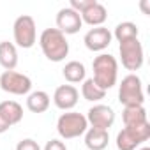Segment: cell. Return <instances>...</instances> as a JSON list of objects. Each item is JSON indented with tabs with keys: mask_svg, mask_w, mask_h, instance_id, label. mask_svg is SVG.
<instances>
[{
	"mask_svg": "<svg viewBox=\"0 0 150 150\" xmlns=\"http://www.w3.org/2000/svg\"><path fill=\"white\" fill-rule=\"evenodd\" d=\"M92 69H94V78L92 80L104 92L117 85V80H118V62H117V58L113 55H110V53L97 55L94 58V62H92Z\"/></svg>",
	"mask_w": 150,
	"mask_h": 150,
	"instance_id": "1",
	"label": "cell"
},
{
	"mask_svg": "<svg viewBox=\"0 0 150 150\" xmlns=\"http://www.w3.org/2000/svg\"><path fill=\"white\" fill-rule=\"evenodd\" d=\"M39 46L50 62H62L69 55V41L58 28H46L39 37Z\"/></svg>",
	"mask_w": 150,
	"mask_h": 150,
	"instance_id": "2",
	"label": "cell"
},
{
	"mask_svg": "<svg viewBox=\"0 0 150 150\" xmlns=\"http://www.w3.org/2000/svg\"><path fill=\"white\" fill-rule=\"evenodd\" d=\"M88 122L87 117L78 111H65L57 120V131L62 139H74L87 132Z\"/></svg>",
	"mask_w": 150,
	"mask_h": 150,
	"instance_id": "3",
	"label": "cell"
},
{
	"mask_svg": "<svg viewBox=\"0 0 150 150\" xmlns=\"http://www.w3.org/2000/svg\"><path fill=\"white\" fill-rule=\"evenodd\" d=\"M118 101L120 104L125 106H143L145 103V94L141 87V80L138 74H127L125 78H122L118 85Z\"/></svg>",
	"mask_w": 150,
	"mask_h": 150,
	"instance_id": "4",
	"label": "cell"
},
{
	"mask_svg": "<svg viewBox=\"0 0 150 150\" xmlns=\"http://www.w3.org/2000/svg\"><path fill=\"white\" fill-rule=\"evenodd\" d=\"M13 35H14V42L16 46L28 50L35 44L37 41V28H35V21L32 16L23 14L20 18H16L14 25H13Z\"/></svg>",
	"mask_w": 150,
	"mask_h": 150,
	"instance_id": "5",
	"label": "cell"
},
{
	"mask_svg": "<svg viewBox=\"0 0 150 150\" xmlns=\"http://www.w3.org/2000/svg\"><path fill=\"white\" fill-rule=\"evenodd\" d=\"M150 138V124L136 125V127H124L117 134V148L118 150H136L141 143Z\"/></svg>",
	"mask_w": 150,
	"mask_h": 150,
	"instance_id": "6",
	"label": "cell"
},
{
	"mask_svg": "<svg viewBox=\"0 0 150 150\" xmlns=\"http://www.w3.org/2000/svg\"><path fill=\"white\" fill-rule=\"evenodd\" d=\"M0 88L13 96H27L32 90V80L16 71H4L0 76Z\"/></svg>",
	"mask_w": 150,
	"mask_h": 150,
	"instance_id": "7",
	"label": "cell"
},
{
	"mask_svg": "<svg viewBox=\"0 0 150 150\" xmlns=\"http://www.w3.org/2000/svg\"><path fill=\"white\" fill-rule=\"evenodd\" d=\"M118 51H120V60L122 65L127 71H138L143 65V46L139 39H131L118 42Z\"/></svg>",
	"mask_w": 150,
	"mask_h": 150,
	"instance_id": "8",
	"label": "cell"
},
{
	"mask_svg": "<svg viewBox=\"0 0 150 150\" xmlns=\"http://www.w3.org/2000/svg\"><path fill=\"white\" fill-rule=\"evenodd\" d=\"M87 122L94 127V129H103L108 131L113 124H115V111L111 106L106 104H94L88 113H87Z\"/></svg>",
	"mask_w": 150,
	"mask_h": 150,
	"instance_id": "9",
	"label": "cell"
},
{
	"mask_svg": "<svg viewBox=\"0 0 150 150\" xmlns=\"http://www.w3.org/2000/svg\"><path fill=\"white\" fill-rule=\"evenodd\" d=\"M83 27L81 16L72 11L71 7H62L57 13V28L64 34V35H72V34H78Z\"/></svg>",
	"mask_w": 150,
	"mask_h": 150,
	"instance_id": "10",
	"label": "cell"
},
{
	"mask_svg": "<svg viewBox=\"0 0 150 150\" xmlns=\"http://www.w3.org/2000/svg\"><path fill=\"white\" fill-rule=\"evenodd\" d=\"M111 39H113V35L106 27H94L85 34L83 42H85L87 50H90V51H104L111 44Z\"/></svg>",
	"mask_w": 150,
	"mask_h": 150,
	"instance_id": "11",
	"label": "cell"
},
{
	"mask_svg": "<svg viewBox=\"0 0 150 150\" xmlns=\"http://www.w3.org/2000/svg\"><path fill=\"white\" fill-rule=\"evenodd\" d=\"M78 99H80V92L74 85H60L53 94V103L62 111H71L78 104Z\"/></svg>",
	"mask_w": 150,
	"mask_h": 150,
	"instance_id": "12",
	"label": "cell"
},
{
	"mask_svg": "<svg viewBox=\"0 0 150 150\" xmlns=\"http://www.w3.org/2000/svg\"><path fill=\"white\" fill-rule=\"evenodd\" d=\"M81 21L90 25V27H103V23L108 20V11L103 4L94 2L90 7H87L81 14Z\"/></svg>",
	"mask_w": 150,
	"mask_h": 150,
	"instance_id": "13",
	"label": "cell"
},
{
	"mask_svg": "<svg viewBox=\"0 0 150 150\" xmlns=\"http://www.w3.org/2000/svg\"><path fill=\"white\" fill-rule=\"evenodd\" d=\"M110 143V132L103 129L88 127L85 132V146L88 150H104Z\"/></svg>",
	"mask_w": 150,
	"mask_h": 150,
	"instance_id": "14",
	"label": "cell"
},
{
	"mask_svg": "<svg viewBox=\"0 0 150 150\" xmlns=\"http://www.w3.org/2000/svg\"><path fill=\"white\" fill-rule=\"evenodd\" d=\"M0 117H2L11 127L20 124L23 118V108L16 101H2L0 103Z\"/></svg>",
	"mask_w": 150,
	"mask_h": 150,
	"instance_id": "15",
	"label": "cell"
},
{
	"mask_svg": "<svg viewBox=\"0 0 150 150\" xmlns=\"http://www.w3.org/2000/svg\"><path fill=\"white\" fill-rule=\"evenodd\" d=\"M122 120L125 127H136L143 125L148 122L146 118V110L143 106H125L122 111Z\"/></svg>",
	"mask_w": 150,
	"mask_h": 150,
	"instance_id": "16",
	"label": "cell"
},
{
	"mask_svg": "<svg viewBox=\"0 0 150 150\" xmlns=\"http://www.w3.org/2000/svg\"><path fill=\"white\" fill-rule=\"evenodd\" d=\"M0 65H2L6 71H14V67L18 65L16 44H13L9 41H2V42H0Z\"/></svg>",
	"mask_w": 150,
	"mask_h": 150,
	"instance_id": "17",
	"label": "cell"
},
{
	"mask_svg": "<svg viewBox=\"0 0 150 150\" xmlns=\"http://www.w3.org/2000/svg\"><path fill=\"white\" fill-rule=\"evenodd\" d=\"M50 96L44 92V90H35V92H30L28 97H27V108L28 111L32 113H44L48 108H50Z\"/></svg>",
	"mask_w": 150,
	"mask_h": 150,
	"instance_id": "18",
	"label": "cell"
},
{
	"mask_svg": "<svg viewBox=\"0 0 150 150\" xmlns=\"http://www.w3.org/2000/svg\"><path fill=\"white\" fill-rule=\"evenodd\" d=\"M62 74L65 81L69 83H80V81H85V74H87V69L81 62L78 60H71L65 64V67L62 69Z\"/></svg>",
	"mask_w": 150,
	"mask_h": 150,
	"instance_id": "19",
	"label": "cell"
},
{
	"mask_svg": "<svg viewBox=\"0 0 150 150\" xmlns=\"http://www.w3.org/2000/svg\"><path fill=\"white\" fill-rule=\"evenodd\" d=\"M138 34H139V28L136 23L132 21H122L115 27V32L111 34L118 42H124V41H131V39H138Z\"/></svg>",
	"mask_w": 150,
	"mask_h": 150,
	"instance_id": "20",
	"label": "cell"
},
{
	"mask_svg": "<svg viewBox=\"0 0 150 150\" xmlns=\"http://www.w3.org/2000/svg\"><path fill=\"white\" fill-rule=\"evenodd\" d=\"M81 96H83V99H85V101L99 103L101 99H104V97H106V92H104L103 88H99L92 78H88V80H85V81H83V85H81Z\"/></svg>",
	"mask_w": 150,
	"mask_h": 150,
	"instance_id": "21",
	"label": "cell"
},
{
	"mask_svg": "<svg viewBox=\"0 0 150 150\" xmlns=\"http://www.w3.org/2000/svg\"><path fill=\"white\" fill-rule=\"evenodd\" d=\"M94 2H96V0H71L69 7H71L72 11H76L78 14H81V13L87 9V7H90Z\"/></svg>",
	"mask_w": 150,
	"mask_h": 150,
	"instance_id": "22",
	"label": "cell"
},
{
	"mask_svg": "<svg viewBox=\"0 0 150 150\" xmlns=\"http://www.w3.org/2000/svg\"><path fill=\"white\" fill-rule=\"evenodd\" d=\"M16 150H41V146H39V143H37L35 139L25 138V139H21V141L16 145Z\"/></svg>",
	"mask_w": 150,
	"mask_h": 150,
	"instance_id": "23",
	"label": "cell"
},
{
	"mask_svg": "<svg viewBox=\"0 0 150 150\" xmlns=\"http://www.w3.org/2000/svg\"><path fill=\"white\" fill-rule=\"evenodd\" d=\"M44 150H67L65 143L60 141V139H50L46 145H44Z\"/></svg>",
	"mask_w": 150,
	"mask_h": 150,
	"instance_id": "24",
	"label": "cell"
},
{
	"mask_svg": "<svg viewBox=\"0 0 150 150\" xmlns=\"http://www.w3.org/2000/svg\"><path fill=\"white\" fill-rule=\"evenodd\" d=\"M9 129H11V125H9L2 117H0V134H4V132H6V131H9Z\"/></svg>",
	"mask_w": 150,
	"mask_h": 150,
	"instance_id": "25",
	"label": "cell"
},
{
	"mask_svg": "<svg viewBox=\"0 0 150 150\" xmlns=\"http://www.w3.org/2000/svg\"><path fill=\"white\" fill-rule=\"evenodd\" d=\"M139 150H150V146H143V148H139Z\"/></svg>",
	"mask_w": 150,
	"mask_h": 150,
	"instance_id": "26",
	"label": "cell"
}]
</instances>
